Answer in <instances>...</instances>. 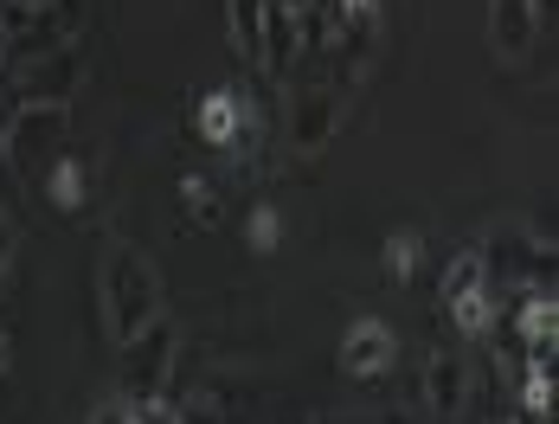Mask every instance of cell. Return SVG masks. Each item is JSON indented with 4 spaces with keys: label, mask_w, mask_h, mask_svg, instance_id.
Instances as JSON below:
<instances>
[{
    "label": "cell",
    "mask_w": 559,
    "mask_h": 424,
    "mask_svg": "<svg viewBox=\"0 0 559 424\" xmlns=\"http://www.w3.org/2000/svg\"><path fill=\"white\" fill-rule=\"evenodd\" d=\"M97 303H104V328H110L116 348L135 341L148 321L162 316V276H155L142 245L116 238L110 251H104V264H97Z\"/></svg>",
    "instance_id": "6da1fadb"
},
{
    "label": "cell",
    "mask_w": 559,
    "mask_h": 424,
    "mask_svg": "<svg viewBox=\"0 0 559 424\" xmlns=\"http://www.w3.org/2000/svg\"><path fill=\"white\" fill-rule=\"evenodd\" d=\"M193 129H200L206 149L251 161L258 155V136H264V109L251 104L238 84H213V91L200 97V109H193Z\"/></svg>",
    "instance_id": "7a4b0ae2"
},
{
    "label": "cell",
    "mask_w": 559,
    "mask_h": 424,
    "mask_svg": "<svg viewBox=\"0 0 559 424\" xmlns=\"http://www.w3.org/2000/svg\"><path fill=\"white\" fill-rule=\"evenodd\" d=\"M438 309L456 321V334L483 341L496 334V283H489V264L483 251H456L444 264V283H438Z\"/></svg>",
    "instance_id": "3957f363"
},
{
    "label": "cell",
    "mask_w": 559,
    "mask_h": 424,
    "mask_svg": "<svg viewBox=\"0 0 559 424\" xmlns=\"http://www.w3.org/2000/svg\"><path fill=\"white\" fill-rule=\"evenodd\" d=\"M174 348H180V334H174L168 316H155L142 334H135V341H122V399H135V405L168 399Z\"/></svg>",
    "instance_id": "277c9868"
},
{
    "label": "cell",
    "mask_w": 559,
    "mask_h": 424,
    "mask_svg": "<svg viewBox=\"0 0 559 424\" xmlns=\"http://www.w3.org/2000/svg\"><path fill=\"white\" fill-rule=\"evenodd\" d=\"M64 129H71V104H20L7 116V129H0V161H7L13 174H26L33 161L58 155Z\"/></svg>",
    "instance_id": "5b68a950"
},
{
    "label": "cell",
    "mask_w": 559,
    "mask_h": 424,
    "mask_svg": "<svg viewBox=\"0 0 559 424\" xmlns=\"http://www.w3.org/2000/svg\"><path fill=\"white\" fill-rule=\"evenodd\" d=\"M341 116H347L341 84H309V91L289 97V129H283V142H289L296 155H322L341 136Z\"/></svg>",
    "instance_id": "8992f818"
},
{
    "label": "cell",
    "mask_w": 559,
    "mask_h": 424,
    "mask_svg": "<svg viewBox=\"0 0 559 424\" xmlns=\"http://www.w3.org/2000/svg\"><path fill=\"white\" fill-rule=\"evenodd\" d=\"M84 91V58L78 46H52V52L26 58L20 78H13V97L20 104H71Z\"/></svg>",
    "instance_id": "52a82bcc"
},
{
    "label": "cell",
    "mask_w": 559,
    "mask_h": 424,
    "mask_svg": "<svg viewBox=\"0 0 559 424\" xmlns=\"http://www.w3.org/2000/svg\"><path fill=\"white\" fill-rule=\"evenodd\" d=\"M399 361V334H392L380 316H354L347 321V334H341V373L347 379H380L392 373Z\"/></svg>",
    "instance_id": "ba28073f"
},
{
    "label": "cell",
    "mask_w": 559,
    "mask_h": 424,
    "mask_svg": "<svg viewBox=\"0 0 559 424\" xmlns=\"http://www.w3.org/2000/svg\"><path fill=\"white\" fill-rule=\"evenodd\" d=\"M540 0H489V46L502 64H521L534 58V39H540Z\"/></svg>",
    "instance_id": "9c48e42d"
},
{
    "label": "cell",
    "mask_w": 559,
    "mask_h": 424,
    "mask_svg": "<svg viewBox=\"0 0 559 424\" xmlns=\"http://www.w3.org/2000/svg\"><path fill=\"white\" fill-rule=\"evenodd\" d=\"M469 412V361L463 354H431L425 361V419L456 424Z\"/></svg>",
    "instance_id": "30bf717a"
},
{
    "label": "cell",
    "mask_w": 559,
    "mask_h": 424,
    "mask_svg": "<svg viewBox=\"0 0 559 424\" xmlns=\"http://www.w3.org/2000/svg\"><path fill=\"white\" fill-rule=\"evenodd\" d=\"M514 334H521V361H554V334H559L554 290H527L514 303Z\"/></svg>",
    "instance_id": "8fae6325"
},
{
    "label": "cell",
    "mask_w": 559,
    "mask_h": 424,
    "mask_svg": "<svg viewBox=\"0 0 559 424\" xmlns=\"http://www.w3.org/2000/svg\"><path fill=\"white\" fill-rule=\"evenodd\" d=\"M46 200H52L64 219H84V207H91V174H84V161L78 155L58 149V155L46 161Z\"/></svg>",
    "instance_id": "7c38bea8"
},
{
    "label": "cell",
    "mask_w": 559,
    "mask_h": 424,
    "mask_svg": "<svg viewBox=\"0 0 559 424\" xmlns=\"http://www.w3.org/2000/svg\"><path fill=\"white\" fill-rule=\"evenodd\" d=\"M521 412L554 419V361H521Z\"/></svg>",
    "instance_id": "4fadbf2b"
},
{
    "label": "cell",
    "mask_w": 559,
    "mask_h": 424,
    "mask_svg": "<svg viewBox=\"0 0 559 424\" xmlns=\"http://www.w3.org/2000/svg\"><path fill=\"white\" fill-rule=\"evenodd\" d=\"M418 264H425V232H412V225H405V232H392V238H386V276H392V283H412Z\"/></svg>",
    "instance_id": "5bb4252c"
},
{
    "label": "cell",
    "mask_w": 559,
    "mask_h": 424,
    "mask_svg": "<svg viewBox=\"0 0 559 424\" xmlns=\"http://www.w3.org/2000/svg\"><path fill=\"white\" fill-rule=\"evenodd\" d=\"M231 39L245 58H264V0H231Z\"/></svg>",
    "instance_id": "9a60e30c"
},
{
    "label": "cell",
    "mask_w": 559,
    "mask_h": 424,
    "mask_svg": "<svg viewBox=\"0 0 559 424\" xmlns=\"http://www.w3.org/2000/svg\"><path fill=\"white\" fill-rule=\"evenodd\" d=\"M180 207H187V219L206 232V225H219V193H213V180L206 174H187L180 180Z\"/></svg>",
    "instance_id": "2e32d148"
},
{
    "label": "cell",
    "mask_w": 559,
    "mask_h": 424,
    "mask_svg": "<svg viewBox=\"0 0 559 424\" xmlns=\"http://www.w3.org/2000/svg\"><path fill=\"white\" fill-rule=\"evenodd\" d=\"M245 245H251L258 258H271V251L283 245V212L277 207H251L245 212Z\"/></svg>",
    "instance_id": "e0dca14e"
},
{
    "label": "cell",
    "mask_w": 559,
    "mask_h": 424,
    "mask_svg": "<svg viewBox=\"0 0 559 424\" xmlns=\"http://www.w3.org/2000/svg\"><path fill=\"white\" fill-rule=\"evenodd\" d=\"M84 424H142V405L135 399H122V392H110V399H97L91 405V419Z\"/></svg>",
    "instance_id": "ac0fdd59"
},
{
    "label": "cell",
    "mask_w": 559,
    "mask_h": 424,
    "mask_svg": "<svg viewBox=\"0 0 559 424\" xmlns=\"http://www.w3.org/2000/svg\"><path fill=\"white\" fill-rule=\"evenodd\" d=\"M13 251H20V232H13V219H0V276L13 264Z\"/></svg>",
    "instance_id": "d6986e66"
},
{
    "label": "cell",
    "mask_w": 559,
    "mask_h": 424,
    "mask_svg": "<svg viewBox=\"0 0 559 424\" xmlns=\"http://www.w3.org/2000/svg\"><path fill=\"white\" fill-rule=\"evenodd\" d=\"M142 424H180L174 419V399H148V405H142Z\"/></svg>",
    "instance_id": "ffe728a7"
},
{
    "label": "cell",
    "mask_w": 559,
    "mask_h": 424,
    "mask_svg": "<svg viewBox=\"0 0 559 424\" xmlns=\"http://www.w3.org/2000/svg\"><path fill=\"white\" fill-rule=\"evenodd\" d=\"M373 424H431V419H405V412H386V419H373Z\"/></svg>",
    "instance_id": "44dd1931"
},
{
    "label": "cell",
    "mask_w": 559,
    "mask_h": 424,
    "mask_svg": "<svg viewBox=\"0 0 559 424\" xmlns=\"http://www.w3.org/2000/svg\"><path fill=\"white\" fill-rule=\"evenodd\" d=\"M0 373H7V328H0Z\"/></svg>",
    "instance_id": "7402d4cb"
},
{
    "label": "cell",
    "mask_w": 559,
    "mask_h": 424,
    "mask_svg": "<svg viewBox=\"0 0 559 424\" xmlns=\"http://www.w3.org/2000/svg\"><path fill=\"white\" fill-rule=\"evenodd\" d=\"M547 7H554V0H540V13H547Z\"/></svg>",
    "instance_id": "603a6c76"
},
{
    "label": "cell",
    "mask_w": 559,
    "mask_h": 424,
    "mask_svg": "<svg viewBox=\"0 0 559 424\" xmlns=\"http://www.w3.org/2000/svg\"><path fill=\"white\" fill-rule=\"evenodd\" d=\"M322 424H335V419H322Z\"/></svg>",
    "instance_id": "cb8c5ba5"
}]
</instances>
